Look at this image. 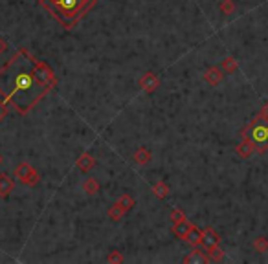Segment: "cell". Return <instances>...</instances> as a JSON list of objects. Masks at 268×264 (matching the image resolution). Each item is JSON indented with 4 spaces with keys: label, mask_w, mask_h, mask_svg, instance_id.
<instances>
[{
    "label": "cell",
    "mask_w": 268,
    "mask_h": 264,
    "mask_svg": "<svg viewBox=\"0 0 268 264\" xmlns=\"http://www.w3.org/2000/svg\"><path fill=\"white\" fill-rule=\"evenodd\" d=\"M191 228H193V224L188 222V220H182V222H175V226H173V233H175L178 238L186 240V238H188V233L191 231Z\"/></svg>",
    "instance_id": "10"
},
{
    "label": "cell",
    "mask_w": 268,
    "mask_h": 264,
    "mask_svg": "<svg viewBox=\"0 0 268 264\" xmlns=\"http://www.w3.org/2000/svg\"><path fill=\"white\" fill-rule=\"evenodd\" d=\"M202 244H206L208 250L217 248L220 244V237L217 235L215 230H212V228H204V230H202Z\"/></svg>",
    "instance_id": "8"
},
{
    "label": "cell",
    "mask_w": 268,
    "mask_h": 264,
    "mask_svg": "<svg viewBox=\"0 0 268 264\" xmlns=\"http://www.w3.org/2000/svg\"><path fill=\"white\" fill-rule=\"evenodd\" d=\"M118 204H120V206L125 209V211H129V209L134 208V198L131 195H121V198L118 200Z\"/></svg>",
    "instance_id": "21"
},
{
    "label": "cell",
    "mask_w": 268,
    "mask_h": 264,
    "mask_svg": "<svg viewBox=\"0 0 268 264\" xmlns=\"http://www.w3.org/2000/svg\"><path fill=\"white\" fill-rule=\"evenodd\" d=\"M15 178H19L24 185H35L39 182V174L29 163L24 161V163H19V167L15 169Z\"/></svg>",
    "instance_id": "4"
},
{
    "label": "cell",
    "mask_w": 268,
    "mask_h": 264,
    "mask_svg": "<svg viewBox=\"0 0 268 264\" xmlns=\"http://www.w3.org/2000/svg\"><path fill=\"white\" fill-rule=\"evenodd\" d=\"M48 92L50 88L37 76L33 57L26 50H19L0 68V94L21 116L28 114Z\"/></svg>",
    "instance_id": "1"
},
{
    "label": "cell",
    "mask_w": 268,
    "mask_h": 264,
    "mask_svg": "<svg viewBox=\"0 0 268 264\" xmlns=\"http://www.w3.org/2000/svg\"><path fill=\"white\" fill-rule=\"evenodd\" d=\"M254 248H255V251L265 253V251H268V240L265 238V237H257V238L254 240Z\"/></svg>",
    "instance_id": "20"
},
{
    "label": "cell",
    "mask_w": 268,
    "mask_h": 264,
    "mask_svg": "<svg viewBox=\"0 0 268 264\" xmlns=\"http://www.w3.org/2000/svg\"><path fill=\"white\" fill-rule=\"evenodd\" d=\"M186 242H189L193 248L200 246V244H202V231L193 226V228H191V231L188 233V238H186Z\"/></svg>",
    "instance_id": "14"
},
{
    "label": "cell",
    "mask_w": 268,
    "mask_h": 264,
    "mask_svg": "<svg viewBox=\"0 0 268 264\" xmlns=\"http://www.w3.org/2000/svg\"><path fill=\"white\" fill-rule=\"evenodd\" d=\"M212 261V257H210V253H206L204 250H200V248H193V251H191L188 257L184 259V263L186 264H191V263H195V264H206V263H210Z\"/></svg>",
    "instance_id": "6"
},
{
    "label": "cell",
    "mask_w": 268,
    "mask_h": 264,
    "mask_svg": "<svg viewBox=\"0 0 268 264\" xmlns=\"http://www.w3.org/2000/svg\"><path fill=\"white\" fill-rule=\"evenodd\" d=\"M134 161L138 163V165H145V163H149L151 161V153H149L147 149H138L136 153H134Z\"/></svg>",
    "instance_id": "15"
},
{
    "label": "cell",
    "mask_w": 268,
    "mask_h": 264,
    "mask_svg": "<svg viewBox=\"0 0 268 264\" xmlns=\"http://www.w3.org/2000/svg\"><path fill=\"white\" fill-rule=\"evenodd\" d=\"M235 153L239 154L241 158H250L254 153H257L255 151V147L248 141V139H242V143H239V145L235 147Z\"/></svg>",
    "instance_id": "11"
},
{
    "label": "cell",
    "mask_w": 268,
    "mask_h": 264,
    "mask_svg": "<svg viewBox=\"0 0 268 264\" xmlns=\"http://www.w3.org/2000/svg\"><path fill=\"white\" fill-rule=\"evenodd\" d=\"M39 4L50 15H54L64 28L70 29L96 4V0H39Z\"/></svg>",
    "instance_id": "2"
},
{
    "label": "cell",
    "mask_w": 268,
    "mask_h": 264,
    "mask_svg": "<svg viewBox=\"0 0 268 264\" xmlns=\"http://www.w3.org/2000/svg\"><path fill=\"white\" fill-rule=\"evenodd\" d=\"M158 84H160V81H158V77H156L153 72H147V74H145V76H141V79H140L141 90H145L147 94L155 92L156 88H158Z\"/></svg>",
    "instance_id": "7"
},
{
    "label": "cell",
    "mask_w": 268,
    "mask_h": 264,
    "mask_svg": "<svg viewBox=\"0 0 268 264\" xmlns=\"http://www.w3.org/2000/svg\"><path fill=\"white\" fill-rule=\"evenodd\" d=\"M107 261H108V263H121V261H123V255H121L120 251L112 250L110 251V255L107 257Z\"/></svg>",
    "instance_id": "25"
},
{
    "label": "cell",
    "mask_w": 268,
    "mask_h": 264,
    "mask_svg": "<svg viewBox=\"0 0 268 264\" xmlns=\"http://www.w3.org/2000/svg\"><path fill=\"white\" fill-rule=\"evenodd\" d=\"M261 114H263V116H265V118L268 119V101H267V103H265V105H263V108H261Z\"/></svg>",
    "instance_id": "28"
},
{
    "label": "cell",
    "mask_w": 268,
    "mask_h": 264,
    "mask_svg": "<svg viewBox=\"0 0 268 264\" xmlns=\"http://www.w3.org/2000/svg\"><path fill=\"white\" fill-rule=\"evenodd\" d=\"M171 220H173V222H182V220H186V215H184L180 209L175 208L171 211Z\"/></svg>",
    "instance_id": "24"
},
{
    "label": "cell",
    "mask_w": 268,
    "mask_h": 264,
    "mask_svg": "<svg viewBox=\"0 0 268 264\" xmlns=\"http://www.w3.org/2000/svg\"><path fill=\"white\" fill-rule=\"evenodd\" d=\"M83 191H85L86 195H96L99 191V184L96 178H85L83 182Z\"/></svg>",
    "instance_id": "16"
},
{
    "label": "cell",
    "mask_w": 268,
    "mask_h": 264,
    "mask_svg": "<svg viewBox=\"0 0 268 264\" xmlns=\"http://www.w3.org/2000/svg\"><path fill=\"white\" fill-rule=\"evenodd\" d=\"M204 79H206V83L208 84H212V86H217V84L224 79V72H222V68H210V70H206V74H204Z\"/></svg>",
    "instance_id": "9"
},
{
    "label": "cell",
    "mask_w": 268,
    "mask_h": 264,
    "mask_svg": "<svg viewBox=\"0 0 268 264\" xmlns=\"http://www.w3.org/2000/svg\"><path fill=\"white\" fill-rule=\"evenodd\" d=\"M220 11L224 15H232L235 11V4H233L232 0H222L220 2Z\"/></svg>",
    "instance_id": "22"
},
{
    "label": "cell",
    "mask_w": 268,
    "mask_h": 264,
    "mask_svg": "<svg viewBox=\"0 0 268 264\" xmlns=\"http://www.w3.org/2000/svg\"><path fill=\"white\" fill-rule=\"evenodd\" d=\"M4 52H7V42L4 41V39H0V55H2Z\"/></svg>",
    "instance_id": "27"
},
{
    "label": "cell",
    "mask_w": 268,
    "mask_h": 264,
    "mask_svg": "<svg viewBox=\"0 0 268 264\" xmlns=\"http://www.w3.org/2000/svg\"><path fill=\"white\" fill-rule=\"evenodd\" d=\"M15 187V182L7 174H0V196H7Z\"/></svg>",
    "instance_id": "12"
},
{
    "label": "cell",
    "mask_w": 268,
    "mask_h": 264,
    "mask_svg": "<svg viewBox=\"0 0 268 264\" xmlns=\"http://www.w3.org/2000/svg\"><path fill=\"white\" fill-rule=\"evenodd\" d=\"M94 165H96V160H94V158H92L88 153L81 154V156L78 158V167L81 169V171H83V173H88V171H90Z\"/></svg>",
    "instance_id": "13"
},
{
    "label": "cell",
    "mask_w": 268,
    "mask_h": 264,
    "mask_svg": "<svg viewBox=\"0 0 268 264\" xmlns=\"http://www.w3.org/2000/svg\"><path fill=\"white\" fill-rule=\"evenodd\" d=\"M0 165H2V156H0Z\"/></svg>",
    "instance_id": "29"
},
{
    "label": "cell",
    "mask_w": 268,
    "mask_h": 264,
    "mask_svg": "<svg viewBox=\"0 0 268 264\" xmlns=\"http://www.w3.org/2000/svg\"><path fill=\"white\" fill-rule=\"evenodd\" d=\"M33 64H35V72H37V76H39V79L48 86L50 90L55 88L57 79H55V76H54V72H52V70H50L44 63L37 61V59H33Z\"/></svg>",
    "instance_id": "5"
},
{
    "label": "cell",
    "mask_w": 268,
    "mask_h": 264,
    "mask_svg": "<svg viewBox=\"0 0 268 264\" xmlns=\"http://www.w3.org/2000/svg\"><path fill=\"white\" fill-rule=\"evenodd\" d=\"M153 193H155L158 198H165V196L169 195V187H167L165 182H158L156 185H153Z\"/></svg>",
    "instance_id": "19"
},
{
    "label": "cell",
    "mask_w": 268,
    "mask_h": 264,
    "mask_svg": "<svg viewBox=\"0 0 268 264\" xmlns=\"http://www.w3.org/2000/svg\"><path fill=\"white\" fill-rule=\"evenodd\" d=\"M125 213H127V211H125V209L121 208L120 204L116 202L112 208L108 209V218H110V220H114V222H118V220H121V216L125 215Z\"/></svg>",
    "instance_id": "17"
},
{
    "label": "cell",
    "mask_w": 268,
    "mask_h": 264,
    "mask_svg": "<svg viewBox=\"0 0 268 264\" xmlns=\"http://www.w3.org/2000/svg\"><path fill=\"white\" fill-rule=\"evenodd\" d=\"M241 136H242V139H248L255 147L257 153H265L268 149V119L259 112L248 123L246 129H242Z\"/></svg>",
    "instance_id": "3"
},
{
    "label": "cell",
    "mask_w": 268,
    "mask_h": 264,
    "mask_svg": "<svg viewBox=\"0 0 268 264\" xmlns=\"http://www.w3.org/2000/svg\"><path fill=\"white\" fill-rule=\"evenodd\" d=\"M6 114H7V103L6 101H0V121H4Z\"/></svg>",
    "instance_id": "26"
},
{
    "label": "cell",
    "mask_w": 268,
    "mask_h": 264,
    "mask_svg": "<svg viewBox=\"0 0 268 264\" xmlns=\"http://www.w3.org/2000/svg\"><path fill=\"white\" fill-rule=\"evenodd\" d=\"M237 66H239V64H237V61H235L233 57H226L224 61L220 63V68H222L224 74H232V72H235Z\"/></svg>",
    "instance_id": "18"
},
{
    "label": "cell",
    "mask_w": 268,
    "mask_h": 264,
    "mask_svg": "<svg viewBox=\"0 0 268 264\" xmlns=\"http://www.w3.org/2000/svg\"><path fill=\"white\" fill-rule=\"evenodd\" d=\"M208 253H210V257H212L213 261H222V257H224V253H222V250H220L219 246H217V248H212V250H208Z\"/></svg>",
    "instance_id": "23"
}]
</instances>
